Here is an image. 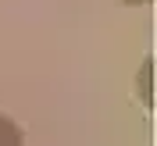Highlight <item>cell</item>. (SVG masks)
<instances>
[{
    "instance_id": "cell-2",
    "label": "cell",
    "mask_w": 157,
    "mask_h": 146,
    "mask_svg": "<svg viewBox=\"0 0 157 146\" xmlns=\"http://www.w3.org/2000/svg\"><path fill=\"white\" fill-rule=\"evenodd\" d=\"M125 4H150V0H125Z\"/></svg>"
},
{
    "instance_id": "cell-1",
    "label": "cell",
    "mask_w": 157,
    "mask_h": 146,
    "mask_svg": "<svg viewBox=\"0 0 157 146\" xmlns=\"http://www.w3.org/2000/svg\"><path fill=\"white\" fill-rule=\"evenodd\" d=\"M0 146H25V136H21V128L11 121L4 110H0Z\"/></svg>"
}]
</instances>
